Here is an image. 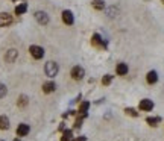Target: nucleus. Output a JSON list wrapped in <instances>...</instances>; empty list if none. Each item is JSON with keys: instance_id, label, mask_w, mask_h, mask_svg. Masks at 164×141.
Wrapping results in <instances>:
<instances>
[{"instance_id": "1", "label": "nucleus", "mask_w": 164, "mask_h": 141, "mask_svg": "<svg viewBox=\"0 0 164 141\" xmlns=\"http://www.w3.org/2000/svg\"><path fill=\"white\" fill-rule=\"evenodd\" d=\"M58 71H59V67L56 62H53V61L46 62V65H44V73H46L49 78H55V76L58 74Z\"/></svg>"}, {"instance_id": "2", "label": "nucleus", "mask_w": 164, "mask_h": 141, "mask_svg": "<svg viewBox=\"0 0 164 141\" xmlns=\"http://www.w3.org/2000/svg\"><path fill=\"white\" fill-rule=\"evenodd\" d=\"M84 76H85V70L82 68L81 65H76V67L71 68V78H73L75 81H81Z\"/></svg>"}, {"instance_id": "3", "label": "nucleus", "mask_w": 164, "mask_h": 141, "mask_svg": "<svg viewBox=\"0 0 164 141\" xmlns=\"http://www.w3.org/2000/svg\"><path fill=\"white\" fill-rule=\"evenodd\" d=\"M29 52H31V55L35 59H41L44 56V49L40 46H31L29 47Z\"/></svg>"}, {"instance_id": "4", "label": "nucleus", "mask_w": 164, "mask_h": 141, "mask_svg": "<svg viewBox=\"0 0 164 141\" xmlns=\"http://www.w3.org/2000/svg\"><path fill=\"white\" fill-rule=\"evenodd\" d=\"M91 43H93V46L100 47V49H106V46H108V43L99 34H94L93 38H91Z\"/></svg>"}, {"instance_id": "5", "label": "nucleus", "mask_w": 164, "mask_h": 141, "mask_svg": "<svg viewBox=\"0 0 164 141\" xmlns=\"http://www.w3.org/2000/svg\"><path fill=\"white\" fill-rule=\"evenodd\" d=\"M12 23V17L8 12H0V27L9 26Z\"/></svg>"}, {"instance_id": "6", "label": "nucleus", "mask_w": 164, "mask_h": 141, "mask_svg": "<svg viewBox=\"0 0 164 141\" xmlns=\"http://www.w3.org/2000/svg\"><path fill=\"white\" fill-rule=\"evenodd\" d=\"M35 18L40 24H47L49 23V15L44 11H36L35 12Z\"/></svg>"}, {"instance_id": "7", "label": "nucleus", "mask_w": 164, "mask_h": 141, "mask_svg": "<svg viewBox=\"0 0 164 141\" xmlns=\"http://www.w3.org/2000/svg\"><path fill=\"white\" fill-rule=\"evenodd\" d=\"M140 109L141 111H152L153 109V102L149 99H143L140 102Z\"/></svg>"}, {"instance_id": "8", "label": "nucleus", "mask_w": 164, "mask_h": 141, "mask_svg": "<svg viewBox=\"0 0 164 141\" xmlns=\"http://www.w3.org/2000/svg\"><path fill=\"white\" fill-rule=\"evenodd\" d=\"M62 20H64V23L65 24H73V21H75V17H73V12L71 11H64L62 12Z\"/></svg>"}, {"instance_id": "9", "label": "nucleus", "mask_w": 164, "mask_h": 141, "mask_svg": "<svg viewBox=\"0 0 164 141\" xmlns=\"http://www.w3.org/2000/svg\"><path fill=\"white\" fill-rule=\"evenodd\" d=\"M17 55H18V52L15 50V49H11V50H8L6 52V55H5V59H6V62H14L15 58H17Z\"/></svg>"}, {"instance_id": "10", "label": "nucleus", "mask_w": 164, "mask_h": 141, "mask_svg": "<svg viewBox=\"0 0 164 141\" xmlns=\"http://www.w3.org/2000/svg\"><path fill=\"white\" fill-rule=\"evenodd\" d=\"M27 134H29V126L22 123V125L17 128V135H18V137H26Z\"/></svg>"}, {"instance_id": "11", "label": "nucleus", "mask_w": 164, "mask_h": 141, "mask_svg": "<svg viewBox=\"0 0 164 141\" xmlns=\"http://www.w3.org/2000/svg\"><path fill=\"white\" fill-rule=\"evenodd\" d=\"M128 70H129V68H128V65H126L125 62H120L117 67H116V71H117L118 76H125V74L128 73Z\"/></svg>"}, {"instance_id": "12", "label": "nucleus", "mask_w": 164, "mask_h": 141, "mask_svg": "<svg viewBox=\"0 0 164 141\" xmlns=\"http://www.w3.org/2000/svg\"><path fill=\"white\" fill-rule=\"evenodd\" d=\"M0 129L2 130L9 129V118L6 115H0Z\"/></svg>"}, {"instance_id": "13", "label": "nucleus", "mask_w": 164, "mask_h": 141, "mask_svg": "<svg viewBox=\"0 0 164 141\" xmlns=\"http://www.w3.org/2000/svg\"><path fill=\"white\" fill-rule=\"evenodd\" d=\"M55 88H56V85H55V82H46L44 85H43V91L46 94L49 93H53L55 91Z\"/></svg>"}, {"instance_id": "14", "label": "nucleus", "mask_w": 164, "mask_h": 141, "mask_svg": "<svg viewBox=\"0 0 164 141\" xmlns=\"http://www.w3.org/2000/svg\"><path fill=\"white\" fill-rule=\"evenodd\" d=\"M26 11H27V5L23 3V2H22V3H18V5L15 6V14H17V15H23Z\"/></svg>"}, {"instance_id": "15", "label": "nucleus", "mask_w": 164, "mask_h": 141, "mask_svg": "<svg viewBox=\"0 0 164 141\" xmlns=\"http://www.w3.org/2000/svg\"><path fill=\"white\" fill-rule=\"evenodd\" d=\"M146 81H147V83H155L157 81H158V74H157V71H149L147 73V76H146Z\"/></svg>"}, {"instance_id": "16", "label": "nucleus", "mask_w": 164, "mask_h": 141, "mask_svg": "<svg viewBox=\"0 0 164 141\" xmlns=\"http://www.w3.org/2000/svg\"><path fill=\"white\" fill-rule=\"evenodd\" d=\"M91 5H93L94 9H99V11L105 9V2H104V0H93Z\"/></svg>"}, {"instance_id": "17", "label": "nucleus", "mask_w": 164, "mask_h": 141, "mask_svg": "<svg viewBox=\"0 0 164 141\" xmlns=\"http://www.w3.org/2000/svg\"><path fill=\"white\" fill-rule=\"evenodd\" d=\"M73 140V132L70 129H65L62 132V137H61V141H71Z\"/></svg>"}, {"instance_id": "18", "label": "nucleus", "mask_w": 164, "mask_h": 141, "mask_svg": "<svg viewBox=\"0 0 164 141\" xmlns=\"http://www.w3.org/2000/svg\"><path fill=\"white\" fill-rule=\"evenodd\" d=\"M88 108H90V103H88V102H82V103H81V106H79V112H81L82 117H85V115H87Z\"/></svg>"}, {"instance_id": "19", "label": "nucleus", "mask_w": 164, "mask_h": 141, "mask_svg": "<svg viewBox=\"0 0 164 141\" xmlns=\"http://www.w3.org/2000/svg\"><path fill=\"white\" fill-rule=\"evenodd\" d=\"M160 117H147L146 118V121H147V125H151V126H157L158 123H160Z\"/></svg>"}, {"instance_id": "20", "label": "nucleus", "mask_w": 164, "mask_h": 141, "mask_svg": "<svg viewBox=\"0 0 164 141\" xmlns=\"http://www.w3.org/2000/svg\"><path fill=\"white\" fill-rule=\"evenodd\" d=\"M111 81H113V76H111V74H105V76L102 78V83H104V85H109Z\"/></svg>"}, {"instance_id": "21", "label": "nucleus", "mask_w": 164, "mask_h": 141, "mask_svg": "<svg viewBox=\"0 0 164 141\" xmlns=\"http://www.w3.org/2000/svg\"><path fill=\"white\" fill-rule=\"evenodd\" d=\"M27 105V97L26 96H20L18 97V106H26Z\"/></svg>"}, {"instance_id": "22", "label": "nucleus", "mask_w": 164, "mask_h": 141, "mask_svg": "<svg viewBox=\"0 0 164 141\" xmlns=\"http://www.w3.org/2000/svg\"><path fill=\"white\" fill-rule=\"evenodd\" d=\"M125 112H126L128 115H132V117H137V115H138V112H137L135 109H132V108H126Z\"/></svg>"}, {"instance_id": "23", "label": "nucleus", "mask_w": 164, "mask_h": 141, "mask_svg": "<svg viewBox=\"0 0 164 141\" xmlns=\"http://www.w3.org/2000/svg\"><path fill=\"white\" fill-rule=\"evenodd\" d=\"M6 93H8V88H6L3 83H0V99H2V97H5Z\"/></svg>"}, {"instance_id": "24", "label": "nucleus", "mask_w": 164, "mask_h": 141, "mask_svg": "<svg viewBox=\"0 0 164 141\" xmlns=\"http://www.w3.org/2000/svg\"><path fill=\"white\" fill-rule=\"evenodd\" d=\"M82 115L79 118H78V120H76V121H75V128H76V129H79V128H81V125H82Z\"/></svg>"}, {"instance_id": "25", "label": "nucleus", "mask_w": 164, "mask_h": 141, "mask_svg": "<svg viewBox=\"0 0 164 141\" xmlns=\"http://www.w3.org/2000/svg\"><path fill=\"white\" fill-rule=\"evenodd\" d=\"M73 141H87V138L85 137H79V138H76V140H73Z\"/></svg>"}, {"instance_id": "26", "label": "nucleus", "mask_w": 164, "mask_h": 141, "mask_svg": "<svg viewBox=\"0 0 164 141\" xmlns=\"http://www.w3.org/2000/svg\"><path fill=\"white\" fill-rule=\"evenodd\" d=\"M14 2H23V0H14Z\"/></svg>"}, {"instance_id": "27", "label": "nucleus", "mask_w": 164, "mask_h": 141, "mask_svg": "<svg viewBox=\"0 0 164 141\" xmlns=\"http://www.w3.org/2000/svg\"><path fill=\"white\" fill-rule=\"evenodd\" d=\"M14 141H20V140H14Z\"/></svg>"}, {"instance_id": "28", "label": "nucleus", "mask_w": 164, "mask_h": 141, "mask_svg": "<svg viewBox=\"0 0 164 141\" xmlns=\"http://www.w3.org/2000/svg\"><path fill=\"white\" fill-rule=\"evenodd\" d=\"M163 3H164V0H163Z\"/></svg>"}]
</instances>
